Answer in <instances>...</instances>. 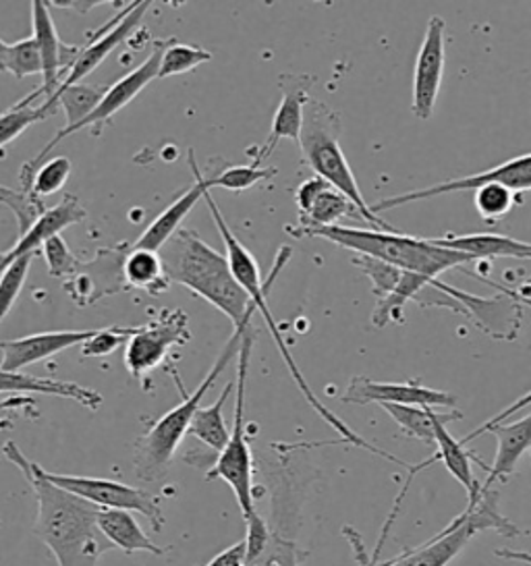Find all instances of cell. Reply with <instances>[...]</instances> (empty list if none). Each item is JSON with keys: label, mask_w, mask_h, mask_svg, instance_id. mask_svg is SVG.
Returning a JSON list of instances; mask_svg holds the SVG:
<instances>
[{"label": "cell", "mask_w": 531, "mask_h": 566, "mask_svg": "<svg viewBox=\"0 0 531 566\" xmlns=\"http://www.w3.org/2000/svg\"><path fill=\"white\" fill-rule=\"evenodd\" d=\"M4 457L25 475L38 500L33 533L54 554L59 566H98V560L115 549L98 527L100 509L44 475V467L30 461L15 442L4 444Z\"/></svg>", "instance_id": "6da1fadb"}, {"label": "cell", "mask_w": 531, "mask_h": 566, "mask_svg": "<svg viewBox=\"0 0 531 566\" xmlns=\"http://www.w3.org/2000/svg\"><path fill=\"white\" fill-rule=\"evenodd\" d=\"M204 201L208 203V210H210V214L215 218L216 229H218V233L222 237V243H225V248H227V260H229L232 276L237 279V283L241 284V289L248 293L249 300H251V303L256 305V312H260L262 317H264L266 326H268V331L272 334V338H274L277 347L281 350V357L284 359V364H287L289 371H291V378H293L295 384H298L301 395H303V397L308 399V402L314 407L315 413L322 417V419L331 426L334 432L341 433V438H343L345 442H348V444H355V447L365 449L367 452H372V454H378L382 459L393 461V463H397V465H409V463H403V461L397 459V457H393V454H388V452H384L382 449L372 447V444H369L367 440H364L360 433L353 432L343 419H339V417L334 416L326 405H322L320 399L315 397L314 390L310 388L308 380L303 378L301 369H299L298 364H295V359H293V353L289 350L287 343L282 340L281 331H279V326H277L274 317L270 314V307H268V293H270L272 284L277 281V276L281 274V270L284 268V264L291 260L293 250H291V248H287V245H282L279 253H277V264L272 268V272L268 274V279L262 281L258 262L253 260V255L249 253L248 248L237 239V234L232 233L231 227L227 224V220L222 217L220 208L216 206L215 198H212V193H210V191H206V193H204Z\"/></svg>", "instance_id": "7a4b0ae2"}, {"label": "cell", "mask_w": 531, "mask_h": 566, "mask_svg": "<svg viewBox=\"0 0 531 566\" xmlns=\"http://www.w3.org/2000/svg\"><path fill=\"white\" fill-rule=\"evenodd\" d=\"M170 283L183 284L229 317L237 328H246L256 314V305L232 276L227 255L210 248L196 231L179 229L160 248Z\"/></svg>", "instance_id": "3957f363"}, {"label": "cell", "mask_w": 531, "mask_h": 566, "mask_svg": "<svg viewBox=\"0 0 531 566\" xmlns=\"http://www.w3.org/2000/svg\"><path fill=\"white\" fill-rule=\"evenodd\" d=\"M284 233L298 239L315 237L331 241L343 250L355 251L382 260L403 272H415L426 279H438L450 268H465L471 262H478L464 251L447 250L434 245L430 239H419L409 234L384 233L374 229H355V227H284Z\"/></svg>", "instance_id": "277c9868"}, {"label": "cell", "mask_w": 531, "mask_h": 566, "mask_svg": "<svg viewBox=\"0 0 531 566\" xmlns=\"http://www.w3.org/2000/svg\"><path fill=\"white\" fill-rule=\"evenodd\" d=\"M246 328H237L232 333L229 343L225 345V349L220 350L215 366L210 367L208 376L201 380V384L196 388V392H191V395L185 390L177 369L168 366V371H170L173 380L177 384V390L181 392L183 400L175 409H170L160 419H156L149 426L148 432L135 440V444H133V471H135V475L142 482H160L166 473H168V467L173 463V457H175V452L179 449L183 438L189 432L191 419H194L196 411L201 407V400L208 395V390L215 386L218 376L225 371V367L229 366L232 359L239 355L241 336H243Z\"/></svg>", "instance_id": "5b68a950"}, {"label": "cell", "mask_w": 531, "mask_h": 566, "mask_svg": "<svg viewBox=\"0 0 531 566\" xmlns=\"http://www.w3.org/2000/svg\"><path fill=\"white\" fill-rule=\"evenodd\" d=\"M298 142L305 165L314 170L315 177L353 201V206L364 217L365 224H369L374 231L397 233L391 224H386L369 210V203L362 196V189L341 148V115L336 111H332L324 102L310 98L303 111Z\"/></svg>", "instance_id": "8992f818"}, {"label": "cell", "mask_w": 531, "mask_h": 566, "mask_svg": "<svg viewBox=\"0 0 531 566\" xmlns=\"http://www.w3.org/2000/svg\"><path fill=\"white\" fill-rule=\"evenodd\" d=\"M500 533L504 537H519L521 530H517L507 516L498 511V492L488 490L480 492L476 504H467L461 515L457 516L447 530L434 535L426 544L405 549L393 560L378 563V566H448V563L464 552L469 539L480 532Z\"/></svg>", "instance_id": "52a82bcc"}, {"label": "cell", "mask_w": 531, "mask_h": 566, "mask_svg": "<svg viewBox=\"0 0 531 566\" xmlns=\"http://www.w3.org/2000/svg\"><path fill=\"white\" fill-rule=\"evenodd\" d=\"M253 347L251 324L243 331L239 347V366H237V400H235V419H232L231 438L227 447L218 452L206 480H222L231 485L232 494L243 513V518L256 513V488H253V457L249 449L246 433V388H248L249 357Z\"/></svg>", "instance_id": "ba28073f"}, {"label": "cell", "mask_w": 531, "mask_h": 566, "mask_svg": "<svg viewBox=\"0 0 531 566\" xmlns=\"http://www.w3.org/2000/svg\"><path fill=\"white\" fill-rule=\"evenodd\" d=\"M419 307H442L467 317L481 333L498 340H514L523 326V305L500 293L497 297H480L459 291L440 279H431L417 295Z\"/></svg>", "instance_id": "9c48e42d"}, {"label": "cell", "mask_w": 531, "mask_h": 566, "mask_svg": "<svg viewBox=\"0 0 531 566\" xmlns=\"http://www.w3.org/2000/svg\"><path fill=\"white\" fill-rule=\"evenodd\" d=\"M165 46L166 40H156L148 59H146L139 67L129 71L123 80H118L116 84L111 85V87L104 92V96H102V101L98 102L96 111H94L90 117L83 118L82 123H77L75 127L61 129V132L54 135L49 144L40 150V154H38L35 158H32L30 163L23 165L21 175H19V181H21L25 191H30V187H32L35 168L40 167L44 160H49L50 151L54 150L65 137L77 134V132H82V129H90L92 135L98 137V135L104 132V127L111 123V118L115 117L118 111H123L146 85L152 84L154 80H158L160 59H163Z\"/></svg>", "instance_id": "30bf717a"}, {"label": "cell", "mask_w": 531, "mask_h": 566, "mask_svg": "<svg viewBox=\"0 0 531 566\" xmlns=\"http://www.w3.org/2000/svg\"><path fill=\"white\" fill-rule=\"evenodd\" d=\"M189 316L183 310H163L144 326H135L125 349V367L148 390L146 376L168 359L175 347L189 343Z\"/></svg>", "instance_id": "8fae6325"}, {"label": "cell", "mask_w": 531, "mask_h": 566, "mask_svg": "<svg viewBox=\"0 0 531 566\" xmlns=\"http://www.w3.org/2000/svg\"><path fill=\"white\" fill-rule=\"evenodd\" d=\"M44 475L50 482L66 492L96 504L98 509H113V511H127L146 516L154 532H163L165 527V513L160 506V496L152 494L148 490H139L127 483L106 480V478H83V475H63L50 473L44 469Z\"/></svg>", "instance_id": "7c38bea8"}, {"label": "cell", "mask_w": 531, "mask_h": 566, "mask_svg": "<svg viewBox=\"0 0 531 566\" xmlns=\"http://www.w3.org/2000/svg\"><path fill=\"white\" fill-rule=\"evenodd\" d=\"M483 185H500L511 189L513 193L519 191H531V154H523L511 158L498 167L483 170V172H476V175H467L461 179H450L445 184L430 185L424 189H415V191H407V193H398L393 198H386L378 203H372L369 210L378 217L381 212L393 210L398 206L405 203H414V201L431 200L438 196H447V193H457V191H476Z\"/></svg>", "instance_id": "4fadbf2b"}, {"label": "cell", "mask_w": 531, "mask_h": 566, "mask_svg": "<svg viewBox=\"0 0 531 566\" xmlns=\"http://www.w3.org/2000/svg\"><path fill=\"white\" fill-rule=\"evenodd\" d=\"M132 250V243H118L116 248L96 251L94 260L83 262L77 274L66 279L63 289L80 307H90L104 297L129 291L123 276L125 258Z\"/></svg>", "instance_id": "5bb4252c"}, {"label": "cell", "mask_w": 531, "mask_h": 566, "mask_svg": "<svg viewBox=\"0 0 531 566\" xmlns=\"http://www.w3.org/2000/svg\"><path fill=\"white\" fill-rule=\"evenodd\" d=\"M447 21L440 15H431L426 35L417 52L414 69V101L412 111L415 118L430 120L440 94L445 59H447Z\"/></svg>", "instance_id": "9a60e30c"}, {"label": "cell", "mask_w": 531, "mask_h": 566, "mask_svg": "<svg viewBox=\"0 0 531 566\" xmlns=\"http://www.w3.org/2000/svg\"><path fill=\"white\" fill-rule=\"evenodd\" d=\"M314 84V77L308 73H282L279 77L281 87V104L272 117V129L266 137L264 146L258 148V154H248L253 167H262L266 160L274 154L282 139H295L301 134L303 111L310 101V87Z\"/></svg>", "instance_id": "2e32d148"}, {"label": "cell", "mask_w": 531, "mask_h": 566, "mask_svg": "<svg viewBox=\"0 0 531 566\" xmlns=\"http://www.w3.org/2000/svg\"><path fill=\"white\" fill-rule=\"evenodd\" d=\"M33 38L38 42L40 56H42V85L35 90L38 96H46V101L54 96V92L65 82L71 67L75 65L82 49L69 46L54 28V21L50 15L49 2L35 0L32 2Z\"/></svg>", "instance_id": "e0dca14e"}, {"label": "cell", "mask_w": 531, "mask_h": 566, "mask_svg": "<svg viewBox=\"0 0 531 566\" xmlns=\"http://www.w3.org/2000/svg\"><path fill=\"white\" fill-rule=\"evenodd\" d=\"M148 0H139V2H129L116 18L111 19L104 28H100L96 34L90 35L87 46L82 49L75 65L69 71L65 82L61 84L59 90H66L71 85L82 84L83 80L96 71L100 63H104V59L115 51L118 44H123L129 35L135 32V28L139 25V21L146 15L149 9ZM56 90V92H59ZM54 92V94H56Z\"/></svg>", "instance_id": "ac0fdd59"}, {"label": "cell", "mask_w": 531, "mask_h": 566, "mask_svg": "<svg viewBox=\"0 0 531 566\" xmlns=\"http://www.w3.org/2000/svg\"><path fill=\"white\" fill-rule=\"evenodd\" d=\"M343 402L348 405H407V407H430V409H440V407H455L457 397L436 390L430 386H424V382L414 380V382H376L365 376L351 378L347 386V392L343 395Z\"/></svg>", "instance_id": "d6986e66"}, {"label": "cell", "mask_w": 531, "mask_h": 566, "mask_svg": "<svg viewBox=\"0 0 531 566\" xmlns=\"http://www.w3.org/2000/svg\"><path fill=\"white\" fill-rule=\"evenodd\" d=\"M94 331H52V333L30 334L23 338L0 340L4 371H21L23 367L38 364L59 355L61 350L83 345Z\"/></svg>", "instance_id": "ffe728a7"}, {"label": "cell", "mask_w": 531, "mask_h": 566, "mask_svg": "<svg viewBox=\"0 0 531 566\" xmlns=\"http://www.w3.org/2000/svg\"><path fill=\"white\" fill-rule=\"evenodd\" d=\"M189 167H191L194 177H196L194 185H191L183 196H179L177 200L173 201L163 214H158V217L154 218V222L142 233V237H139L135 243H132V248H137V250L160 251V248L165 245L166 241L181 229L183 220L196 208V203H198L199 200H204V193L212 189L210 177L199 170L194 150H189Z\"/></svg>", "instance_id": "44dd1931"}, {"label": "cell", "mask_w": 531, "mask_h": 566, "mask_svg": "<svg viewBox=\"0 0 531 566\" xmlns=\"http://www.w3.org/2000/svg\"><path fill=\"white\" fill-rule=\"evenodd\" d=\"M85 217H87V210L83 208L82 200L73 193H66L63 200L59 201L54 208H49V212L35 222L32 231L19 237L13 250L4 251V258L0 262V276L19 258H23L28 253L40 255L42 245L49 241L50 237L63 233L69 227L85 220Z\"/></svg>", "instance_id": "7402d4cb"}, {"label": "cell", "mask_w": 531, "mask_h": 566, "mask_svg": "<svg viewBox=\"0 0 531 566\" xmlns=\"http://www.w3.org/2000/svg\"><path fill=\"white\" fill-rule=\"evenodd\" d=\"M448 421H438L434 428V447L436 452L431 454L428 461L419 463V465H409V478L405 488H409V483L414 480L419 471H424L426 467L434 465V463H442L447 467L448 473L461 483L467 492V504H476L480 499L481 485L478 480L473 478V469H471V461H478L476 454L471 450H465L464 444L459 440H455L447 430ZM483 465V463H481Z\"/></svg>", "instance_id": "603a6c76"}, {"label": "cell", "mask_w": 531, "mask_h": 566, "mask_svg": "<svg viewBox=\"0 0 531 566\" xmlns=\"http://www.w3.org/2000/svg\"><path fill=\"white\" fill-rule=\"evenodd\" d=\"M486 433H492L497 438L498 449L494 463L488 469V480L481 483V492L492 490L498 480L511 478L519 459L531 449V413L513 423L492 426Z\"/></svg>", "instance_id": "cb8c5ba5"}, {"label": "cell", "mask_w": 531, "mask_h": 566, "mask_svg": "<svg viewBox=\"0 0 531 566\" xmlns=\"http://www.w3.org/2000/svg\"><path fill=\"white\" fill-rule=\"evenodd\" d=\"M9 392H35V395H46V397H59V399H69L82 407H87L90 411H96L102 407V395L96 390H90L82 384L61 382L52 378H35L23 371H4L0 369V395Z\"/></svg>", "instance_id": "d4e9b609"}, {"label": "cell", "mask_w": 531, "mask_h": 566, "mask_svg": "<svg viewBox=\"0 0 531 566\" xmlns=\"http://www.w3.org/2000/svg\"><path fill=\"white\" fill-rule=\"evenodd\" d=\"M434 245L447 250L464 251L476 260H494V258H513V260H530L531 243L519 241L504 234H447L440 239H430Z\"/></svg>", "instance_id": "484cf974"}, {"label": "cell", "mask_w": 531, "mask_h": 566, "mask_svg": "<svg viewBox=\"0 0 531 566\" xmlns=\"http://www.w3.org/2000/svg\"><path fill=\"white\" fill-rule=\"evenodd\" d=\"M98 527L113 548L123 549L127 554H135V552H148L154 556L166 554V549L156 546L139 527L137 518L127 511L100 509Z\"/></svg>", "instance_id": "4316f807"}, {"label": "cell", "mask_w": 531, "mask_h": 566, "mask_svg": "<svg viewBox=\"0 0 531 566\" xmlns=\"http://www.w3.org/2000/svg\"><path fill=\"white\" fill-rule=\"evenodd\" d=\"M123 276L129 289L146 291L152 297H160L170 289V279L166 276L165 264L158 251L137 250L132 248L125 264Z\"/></svg>", "instance_id": "83f0119b"}, {"label": "cell", "mask_w": 531, "mask_h": 566, "mask_svg": "<svg viewBox=\"0 0 531 566\" xmlns=\"http://www.w3.org/2000/svg\"><path fill=\"white\" fill-rule=\"evenodd\" d=\"M235 390V382H229L225 386L222 395L218 397L215 405L210 407H199L196 411V416L191 419V426H189V436L198 438L201 444H206L212 452H220V450L227 447L229 438H231V430L225 421V402L231 397V392Z\"/></svg>", "instance_id": "f1b7e54d"}, {"label": "cell", "mask_w": 531, "mask_h": 566, "mask_svg": "<svg viewBox=\"0 0 531 566\" xmlns=\"http://www.w3.org/2000/svg\"><path fill=\"white\" fill-rule=\"evenodd\" d=\"M382 409L393 417L398 428L415 440H421L434 447V428L438 421H457L464 419L461 411L440 413L430 407H407V405H381Z\"/></svg>", "instance_id": "f546056e"}, {"label": "cell", "mask_w": 531, "mask_h": 566, "mask_svg": "<svg viewBox=\"0 0 531 566\" xmlns=\"http://www.w3.org/2000/svg\"><path fill=\"white\" fill-rule=\"evenodd\" d=\"M102 96H104V90L96 85H71L66 90H59L52 98L44 101V108H46L49 117H52L61 106L65 111L66 117V125L63 129H69V127H75L77 123H82L83 118L90 117L96 111Z\"/></svg>", "instance_id": "4dcf8cb0"}, {"label": "cell", "mask_w": 531, "mask_h": 566, "mask_svg": "<svg viewBox=\"0 0 531 566\" xmlns=\"http://www.w3.org/2000/svg\"><path fill=\"white\" fill-rule=\"evenodd\" d=\"M431 279H426L415 272H403L400 283L397 289L376 303L372 312V326L376 328H386L388 324H403L405 322V305L415 300V295L430 283Z\"/></svg>", "instance_id": "1f68e13d"}, {"label": "cell", "mask_w": 531, "mask_h": 566, "mask_svg": "<svg viewBox=\"0 0 531 566\" xmlns=\"http://www.w3.org/2000/svg\"><path fill=\"white\" fill-rule=\"evenodd\" d=\"M343 218L364 220V217L360 214V210L353 206V201L347 200V198H345L343 193H339L336 189L326 187V189L315 198L314 203H312L303 214H299V227H305V229L336 227L339 220H343Z\"/></svg>", "instance_id": "d6a6232c"}, {"label": "cell", "mask_w": 531, "mask_h": 566, "mask_svg": "<svg viewBox=\"0 0 531 566\" xmlns=\"http://www.w3.org/2000/svg\"><path fill=\"white\" fill-rule=\"evenodd\" d=\"M38 101H40V96L33 90L30 96L17 102L9 111H4L0 115V150L4 146H9L13 139H17L25 129H30L35 123H42L49 118L44 102L38 104Z\"/></svg>", "instance_id": "836d02e7"}, {"label": "cell", "mask_w": 531, "mask_h": 566, "mask_svg": "<svg viewBox=\"0 0 531 566\" xmlns=\"http://www.w3.org/2000/svg\"><path fill=\"white\" fill-rule=\"evenodd\" d=\"M210 61H212V52L204 51L199 46H191V44H183L177 38H168L165 51H163V59H160L158 80L189 73Z\"/></svg>", "instance_id": "e575fe53"}, {"label": "cell", "mask_w": 531, "mask_h": 566, "mask_svg": "<svg viewBox=\"0 0 531 566\" xmlns=\"http://www.w3.org/2000/svg\"><path fill=\"white\" fill-rule=\"evenodd\" d=\"M0 203L7 206L13 212V217L17 220V229H19V237L28 233V231H32L35 222L49 212L44 200L35 198L33 193L25 191V189L23 191H13V189H9L4 185H0Z\"/></svg>", "instance_id": "d590c367"}, {"label": "cell", "mask_w": 531, "mask_h": 566, "mask_svg": "<svg viewBox=\"0 0 531 566\" xmlns=\"http://www.w3.org/2000/svg\"><path fill=\"white\" fill-rule=\"evenodd\" d=\"M351 264L357 268L364 276L369 279L372 293H374L376 301L388 297V295L397 289L398 283H400V276H403V270L391 266V264H386V262H382V260H376V258L362 255V253L353 255V258H351Z\"/></svg>", "instance_id": "8d00e7d4"}, {"label": "cell", "mask_w": 531, "mask_h": 566, "mask_svg": "<svg viewBox=\"0 0 531 566\" xmlns=\"http://www.w3.org/2000/svg\"><path fill=\"white\" fill-rule=\"evenodd\" d=\"M476 279H480V281L490 284V286H497L500 293H504L507 297H511V300L517 301L519 305H523V307H530L531 310V281L528 284H521L517 291H513V289H507V286H502V284L492 283L490 279H481V276H476ZM528 405H531V392H528V395H525V397H521V399L514 400L511 407H507V409H504V411H500L498 416L492 417V419H488L483 426H480L478 430H473L471 433H467L464 440H459V442H461L464 447L465 444H469L473 438H480V436H483L488 428L498 426V423H504L509 417H513L517 411H521V409H523V407H528Z\"/></svg>", "instance_id": "74e56055"}, {"label": "cell", "mask_w": 531, "mask_h": 566, "mask_svg": "<svg viewBox=\"0 0 531 566\" xmlns=\"http://www.w3.org/2000/svg\"><path fill=\"white\" fill-rule=\"evenodd\" d=\"M4 73H11L17 80L42 75V56L33 35L19 40L15 44H9L7 59H4Z\"/></svg>", "instance_id": "f35d334b"}, {"label": "cell", "mask_w": 531, "mask_h": 566, "mask_svg": "<svg viewBox=\"0 0 531 566\" xmlns=\"http://www.w3.org/2000/svg\"><path fill=\"white\" fill-rule=\"evenodd\" d=\"M35 255L38 253H28L2 272V276H0V324L4 322V317L9 316V312L13 310V305L19 300Z\"/></svg>", "instance_id": "ab89813d"}, {"label": "cell", "mask_w": 531, "mask_h": 566, "mask_svg": "<svg viewBox=\"0 0 531 566\" xmlns=\"http://www.w3.org/2000/svg\"><path fill=\"white\" fill-rule=\"evenodd\" d=\"M473 200H476L478 214L488 224H494L500 218L507 217L517 206V196L513 191L500 185H483L480 189H476Z\"/></svg>", "instance_id": "60d3db41"}, {"label": "cell", "mask_w": 531, "mask_h": 566, "mask_svg": "<svg viewBox=\"0 0 531 566\" xmlns=\"http://www.w3.org/2000/svg\"><path fill=\"white\" fill-rule=\"evenodd\" d=\"M71 170H73V165L66 156H56V158L44 160L40 167L35 168L30 193L42 200L46 196L61 191L63 185L71 177Z\"/></svg>", "instance_id": "b9f144b4"}, {"label": "cell", "mask_w": 531, "mask_h": 566, "mask_svg": "<svg viewBox=\"0 0 531 566\" xmlns=\"http://www.w3.org/2000/svg\"><path fill=\"white\" fill-rule=\"evenodd\" d=\"M277 175V168L253 167H227L218 172L208 175L212 187H220L227 191H246L251 189L253 185L264 184L268 179H272Z\"/></svg>", "instance_id": "7bdbcfd3"}, {"label": "cell", "mask_w": 531, "mask_h": 566, "mask_svg": "<svg viewBox=\"0 0 531 566\" xmlns=\"http://www.w3.org/2000/svg\"><path fill=\"white\" fill-rule=\"evenodd\" d=\"M40 255L46 260L50 276L54 279H71L73 274H77V270L82 268L83 260H80L71 248L66 245L65 239L61 234L50 237L49 241L42 245Z\"/></svg>", "instance_id": "ee69618b"}, {"label": "cell", "mask_w": 531, "mask_h": 566, "mask_svg": "<svg viewBox=\"0 0 531 566\" xmlns=\"http://www.w3.org/2000/svg\"><path fill=\"white\" fill-rule=\"evenodd\" d=\"M135 328H102L94 331V334L82 345L83 357H108L113 355L123 343L132 338Z\"/></svg>", "instance_id": "f6af8a7d"}, {"label": "cell", "mask_w": 531, "mask_h": 566, "mask_svg": "<svg viewBox=\"0 0 531 566\" xmlns=\"http://www.w3.org/2000/svg\"><path fill=\"white\" fill-rule=\"evenodd\" d=\"M249 566H299L298 548L295 542L284 537L279 532H272L270 544L264 554Z\"/></svg>", "instance_id": "bcb514c9"}, {"label": "cell", "mask_w": 531, "mask_h": 566, "mask_svg": "<svg viewBox=\"0 0 531 566\" xmlns=\"http://www.w3.org/2000/svg\"><path fill=\"white\" fill-rule=\"evenodd\" d=\"M246 566L253 565L262 554H264L268 544H270V537H272V530L268 527L262 516L258 515V511L253 515H249L246 518Z\"/></svg>", "instance_id": "7dc6e473"}, {"label": "cell", "mask_w": 531, "mask_h": 566, "mask_svg": "<svg viewBox=\"0 0 531 566\" xmlns=\"http://www.w3.org/2000/svg\"><path fill=\"white\" fill-rule=\"evenodd\" d=\"M343 535L347 537L348 544H351V549H353V556H355V560H357V565L360 566H378V556L374 554H369L367 548H365L364 539H362V535L357 533V530H353V527H345L343 530Z\"/></svg>", "instance_id": "c3c4849f"}, {"label": "cell", "mask_w": 531, "mask_h": 566, "mask_svg": "<svg viewBox=\"0 0 531 566\" xmlns=\"http://www.w3.org/2000/svg\"><path fill=\"white\" fill-rule=\"evenodd\" d=\"M204 566H246V542H237L235 546H231L225 552H220L218 556H215L210 563H206Z\"/></svg>", "instance_id": "681fc988"}, {"label": "cell", "mask_w": 531, "mask_h": 566, "mask_svg": "<svg viewBox=\"0 0 531 566\" xmlns=\"http://www.w3.org/2000/svg\"><path fill=\"white\" fill-rule=\"evenodd\" d=\"M498 558L504 560H514V563H523V565H531L530 552H519V549H497Z\"/></svg>", "instance_id": "f907efd6"}, {"label": "cell", "mask_w": 531, "mask_h": 566, "mask_svg": "<svg viewBox=\"0 0 531 566\" xmlns=\"http://www.w3.org/2000/svg\"><path fill=\"white\" fill-rule=\"evenodd\" d=\"M7 49H9V44L0 40V73H4V59H7Z\"/></svg>", "instance_id": "816d5d0a"}, {"label": "cell", "mask_w": 531, "mask_h": 566, "mask_svg": "<svg viewBox=\"0 0 531 566\" xmlns=\"http://www.w3.org/2000/svg\"><path fill=\"white\" fill-rule=\"evenodd\" d=\"M2 258H4V253H2V251H0V262H2Z\"/></svg>", "instance_id": "f5cc1de1"}]
</instances>
